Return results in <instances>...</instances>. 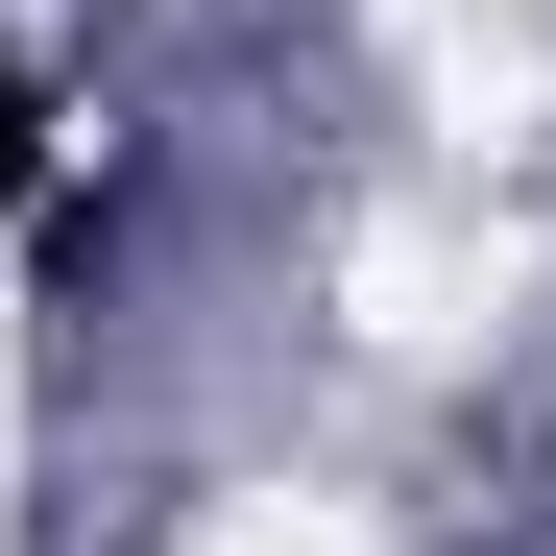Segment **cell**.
Wrapping results in <instances>:
<instances>
[{
  "label": "cell",
  "mask_w": 556,
  "mask_h": 556,
  "mask_svg": "<svg viewBox=\"0 0 556 556\" xmlns=\"http://www.w3.org/2000/svg\"><path fill=\"white\" fill-rule=\"evenodd\" d=\"M25 194H49V98L0 73V218H25Z\"/></svg>",
  "instance_id": "obj_1"
}]
</instances>
